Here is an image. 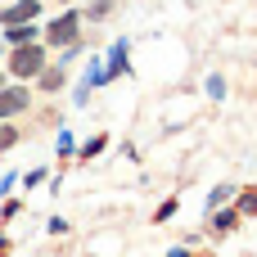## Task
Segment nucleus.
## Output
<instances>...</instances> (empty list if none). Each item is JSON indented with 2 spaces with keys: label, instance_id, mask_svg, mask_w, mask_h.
<instances>
[{
  "label": "nucleus",
  "instance_id": "f03ea898",
  "mask_svg": "<svg viewBox=\"0 0 257 257\" xmlns=\"http://www.w3.org/2000/svg\"><path fill=\"white\" fill-rule=\"evenodd\" d=\"M45 41H50V45H72V41H77V14H63L59 23H50Z\"/></svg>",
  "mask_w": 257,
  "mask_h": 257
},
{
  "label": "nucleus",
  "instance_id": "39448f33",
  "mask_svg": "<svg viewBox=\"0 0 257 257\" xmlns=\"http://www.w3.org/2000/svg\"><path fill=\"white\" fill-rule=\"evenodd\" d=\"M9 41H14V45H23V41H32V27H23V23H14V32H9Z\"/></svg>",
  "mask_w": 257,
  "mask_h": 257
},
{
  "label": "nucleus",
  "instance_id": "7ed1b4c3",
  "mask_svg": "<svg viewBox=\"0 0 257 257\" xmlns=\"http://www.w3.org/2000/svg\"><path fill=\"white\" fill-rule=\"evenodd\" d=\"M36 9H41L36 0H18L14 9H5V14H0V23H23V18H36Z\"/></svg>",
  "mask_w": 257,
  "mask_h": 257
},
{
  "label": "nucleus",
  "instance_id": "20e7f679",
  "mask_svg": "<svg viewBox=\"0 0 257 257\" xmlns=\"http://www.w3.org/2000/svg\"><path fill=\"white\" fill-rule=\"evenodd\" d=\"M23 104H27V90H18V86H14V90H0V117L18 113Z\"/></svg>",
  "mask_w": 257,
  "mask_h": 257
},
{
  "label": "nucleus",
  "instance_id": "f257e3e1",
  "mask_svg": "<svg viewBox=\"0 0 257 257\" xmlns=\"http://www.w3.org/2000/svg\"><path fill=\"white\" fill-rule=\"evenodd\" d=\"M41 59H45V54H41L36 45H27V41H23V45L14 50V59H9V68H14L18 77H32V72H41Z\"/></svg>",
  "mask_w": 257,
  "mask_h": 257
},
{
  "label": "nucleus",
  "instance_id": "423d86ee",
  "mask_svg": "<svg viewBox=\"0 0 257 257\" xmlns=\"http://www.w3.org/2000/svg\"><path fill=\"white\" fill-rule=\"evenodd\" d=\"M244 212H257V190H248V194H244Z\"/></svg>",
  "mask_w": 257,
  "mask_h": 257
}]
</instances>
